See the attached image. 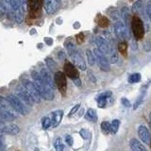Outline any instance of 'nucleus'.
Wrapping results in <instances>:
<instances>
[{
	"label": "nucleus",
	"instance_id": "nucleus-30",
	"mask_svg": "<svg viewBox=\"0 0 151 151\" xmlns=\"http://www.w3.org/2000/svg\"><path fill=\"white\" fill-rule=\"evenodd\" d=\"M141 80V74L139 73H134L129 76V83H137Z\"/></svg>",
	"mask_w": 151,
	"mask_h": 151
},
{
	"label": "nucleus",
	"instance_id": "nucleus-36",
	"mask_svg": "<svg viewBox=\"0 0 151 151\" xmlns=\"http://www.w3.org/2000/svg\"><path fill=\"white\" fill-rule=\"evenodd\" d=\"M20 5V0H9V6H11L12 11H16Z\"/></svg>",
	"mask_w": 151,
	"mask_h": 151
},
{
	"label": "nucleus",
	"instance_id": "nucleus-49",
	"mask_svg": "<svg viewBox=\"0 0 151 151\" xmlns=\"http://www.w3.org/2000/svg\"><path fill=\"white\" fill-rule=\"evenodd\" d=\"M149 119H150V122H151V112L149 113Z\"/></svg>",
	"mask_w": 151,
	"mask_h": 151
},
{
	"label": "nucleus",
	"instance_id": "nucleus-43",
	"mask_svg": "<svg viewBox=\"0 0 151 151\" xmlns=\"http://www.w3.org/2000/svg\"><path fill=\"white\" fill-rule=\"evenodd\" d=\"M121 102H122V104L124 105L125 107H129L130 106V102H129V99H127V98H122L121 99Z\"/></svg>",
	"mask_w": 151,
	"mask_h": 151
},
{
	"label": "nucleus",
	"instance_id": "nucleus-32",
	"mask_svg": "<svg viewBox=\"0 0 151 151\" xmlns=\"http://www.w3.org/2000/svg\"><path fill=\"white\" fill-rule=\"evenodd\" d=\"M101 129L103 132H105L106 134H108L109 132H111V124L108 121H104L101 123Z\"/></svg>",
	"mask_w": 151,
	"mask_h": 151
},
{
	"label": "nucleus",
	"instance_id": "nucleus-27",
	"mask_svg": "<svg viewBox=\"0 0 151 151\" xmlns=\"http://www.w3.org/2000/svg\"><path fill=\"white\" fill-rule=\"evenodd\" d=\"M118 50L123 56H127V44L126 42H121L118 45Z\"/></svg>",
	"mask_w": 151,
	"mask_h": 151
},
{
	"label": "nucleus",
	"instance_id": "nucleus-22",
	"mask_svg": "<svg viewBox=\"0 0 151 151\" xmlns=\"http://www.w3.org/2000/svg\"><path fill=\"white\" fill-rule=\"evenodd\" d=\"M27 2H28V6H29L30 12H35L40 9L42 4V0H27Z\"/></svg>",
	"mask_w": 151,
	"mask_h": 151
},
{
	"label": "nucleus",
	"instance_id": "nucleus-45",
	"mask_svg": "<svg viewBox=\"0 0 151 151\" xmlns=\"http://www.w3.org/2000/svg\"><path fill=\"white\" fill-rule=\"evenodd\" d=\"M65 141H66V143L68 144V145H73V139H72V137H71L70 135H67L65 137Z\"/></svg>",
	"mask_w": 151,
	"mask_h": 151
},
{
	"label": "nucleus",
	"instance_id": "nucleus-19",
	"mask_svg": "<svg viewBox=\"0 0 151 151\" xmlns=\"http://www.w3.org/2000/svg\"><path fill=\"white\" fill-rule=\"evenodd\" d=\"M16 119L15 114L8 111H5L0 110V123H5V122H12Z\"/></svg>",
	"mask_w": 151,
	"mask_h": 151
},
{
	"label": "nucleus",
	"instance_id": "nucleus-38",
	"mask_svg": "<svg viewBox=\"0 0 151 151\" xmlns=\"http://www.w3.org/2000/svg\"><path fill=\"white\" fill-rule=\"evenodd\" d=\"M143 99H144V94H141V96L138 97V99H137V100H136L135 104H134V106H133V110H136V109L141 105V103L143 102Z\"/></svg>",
	"mask_w": 151,
	"mask_h": 151
},
{
	"label": "nucleus",
	"instance_id": "nucleus-9",
	"mask_svg": "<svg viewBox=\"0 0 151 151\" xmlns=\"http://www.w3.org/2000/svg\"><path fill=\"white\" fill-rule=\"evenodd\" d=\"M96 44L98 47V50L103 53L105 56H108L110 54V52L111 51V49L113 47L111 45L110 42H108L107 40H105L102 37H97L96 39Z\"/></svg>",
	"mask_w": 151,
	"mask_h": 151
},
{
	"label": "nucleus",
	"instance_id": "nucleus-31",
	"mask_svg": "<svg viewBox=\"0 0 151 151\" xmlns=\"http://www.w3.org/2000/svg\"><path fill=\"white\" fill-rule=\"evenodd\" d=\"M54 147L56 149V151H63L64 150V145L61 142L60 138L56 139V141L54 142Z\"/></svg>",
	"mask_w": 151,
	"mask_h": 151
},
{
	"label": "nucleus",
	"instance_id": "nucleus-17",
	"mask_svg": "<svg viewBox=\"0 0 151 151\" xmlns=\"http://www.w3.org/2000/svg\"><path fill=\"white\" fill-rule=\"evenodd\" d=\"M63 111L61 110L56 111L52 113L50 116L52 120V127H56L59 126L61 119H63Z\"/></svg>",
	"mask_w": 151,
	"mask_h": 151
},
{
	"label": "nucleus",
	"instance_id": "nucleus-41",
	"mask_svg": "<svg viewBox=\"0 0 151 151\" xmlns=\"http://www.w3.org/2000/svg\"><path fill=\"white\" fill-rule=\"evenodd\" d=\"M144 50L146 52H149L151 50V42H145L144 44Z\"/></svg>",
	"mask_w": 151,
	"mask_h": 151
},
{
	"label": "nucleus",
	"instance_id": "nucleus-14",
	"mask_svg": "<svg viewBox=\"0 0 151 151\" xmlns=\"http://www.w3.org/2000/svg\"><path fill=\"white\" fill-rule=\"evenodd\" d=\"M15 12V20L18 24H21L24 20V14H25L26 12V2L25 0L23 1H20V5H19L18 9Z\"/></svg>",
	"mask_w": 151,
	"mask_h": 151
},
{
	"label": "nucleus",
	"instance_id": "nucleus-5",
	"mask_svg": "<svg viewBox=\"0 0 151 151\" xmlns=\"http://www.w3.org/2000/svg\"><path fill=\"white\" fill-rule=\"evenodd\" d=\"M114 33L120 40H127L129 38V31L127 25L123 21H118L114 25Z\"/></svg>",
	"mask_w": 151,
	"mask_h": 151
},
{
	"label": "nucleus",
	"instance_id": "nucleus-44",
	"mask_svg": "<svg viewBox=\"0 0 151 151\" xmlns=\"http://www.w3.org/2000/svg\"><path fill=\"white\" fill-rule=\"evenodd\" d=\"M45 42L47 45H53V39L52 38H49V37H45Z\"/></svg>",
	"mask_w": 151,
	"mask_h": 151
},
{
	"label": "nucleus",
	"instance_id": "nucleus-1",
	"mask_svg": "<svg viewBox=\"0 0 151 151\" xmlns=\"http://www.w3.org/2000/svg\"><path fill=\"white\" fill-rule=\"evenodd\" d=\"M31 77L33 79V84L35 85L37 91L39 92L40 96L42 98H44L45 100H52L54 98V93L48 85H47L42 78H41L40 73L36 72V71H32Z\"/></svg>",
	"mask_w": 151,
	"mask_h": 151
},
{
	"label": "nucleus",
	"instance_id": "nucleus-42",
	"mask_svg": "<svg viewBox=\"0 0 151 151\" xmlns=\"http://www.w3.org/2000/svg\"><path fill=\"white\" fill-rule=\"evenodd\" d=\"M79 107H80L79 104H78V105H76V106L72 109V110H71V111H70V113H69V117H70V116H72V115L74 114V113L77 112V111L79 109Z\"/></svg>",
	"mask_w": 151,
	"mask_h": 151
},
{
	"label": "nucleus",
	"instance_id": "nucleus-21",
	"mask_svg": "<svg viewBox=\"0 0 151 151\" xmlns=\"http://www.w3.org/2000/svg\"><path fill=\"white\" fill-rule=\"evenodd\" d=\"M129 145L132 151H147L144 146V145L136 139H131Z\"/></svg>",
	"mask_w": 151,
	"mask_h": 151
},
{
	"label": "nucleus",
	"instance_id": "nucleus-2",
	"mask_svg": "<svg viewBox=\"0 0 151 151\" xmlns=\"http://www.w3.org/2000/svg\"><path fill=\"white\" fill-rule=\"evenodd\" d=\"M23 89L25 90L27 94L31 99L33 103H40L42 100V97L40 96L39 92L37 91L35 85L33 82L29 81V80H24L23 81Z\"/></svg>",
	"mask_w": 151,
	"mask_h": 151
},
{
	"label": "nucleus",
	"instance_id": "nucleus-18",
	"mask_svg": "<svg viewBox=\"0 0 151 151\" xmlns=\"http://www.w3.org/2000/svg\"><path fill=\"white\" fill-rule=\"evenodd\" d=\"M0 110L8 111V112H11V113H13V111H15L13 110V108L12 107L11 103L9 102L8 99L4 98L2 96H0ZM13 114H14V113H13Z\"/></svg>",
	"mask_w": 151,
	"mask_h": 151
},
{
	"label": "nucleus",
	"instance_id": "nucleus-25",
	"mask_svg": "<svg viewBox=\"0 0 151 151\" xmlns=\"http://www.w3.org/2000/svg\"><path fill=\"white\" fill-rule=\"evenodd\" d=\"M50 127H52V120H51V117H44L42 120V129H49Z\"/></svg>",
	"mask_w": 151,
	"mask_h": 151
},
{
	"label": "nucleus",
	"instance_id": "nucleus-35",
	"mask_svg": "<svg viewBox=\"0 0 151 151\" xmlns=\"http://www.w3.org/2000/svg\"><path fill=\"white\" fill-rule=\"evenodd\" d=\"M97 23H98V25L102 27H108L109 25V20H108V18L105 17V16H101L100 18L97 20Z\"/></svg>",
	"mask_w": 151,
	"mask_h": 151
},
{
	"label": "nucleus",
	"instance_id": "nucleus-3",
	"mask_svg": "<svg viewBox=\"0 0 151 151\" xmlns=\"http://www.w3.org/2000/svg\"><path fill=\"white\" fill-rule=\"evenodd\" d=\"M131 28L134 37L137 40H142L145 36V27L143 21L138 16H133L131 19Z\"/></svg>",
	"mask_w": 151,
	"mask_h": 151
},
{
	"label": "nucleus",
	"instance_id": "nucleus-33",
	"mask_svg": "<svg viewBox=\"0 0 151 151\" xmlns=\"http://www.w3.org/2000/svg\"><path fill=\"white\" fill-rule=\"evenodd\" d=\"M129 8L127 7H124L122 9H121V16L123 17V19H124V23L127 25V17L129 16Z\"/></svg>",
	"mask_w": 151,
	"mask_h": 151
},
{
	"label": "nucleus",
	"instance_id": "nucleus-6",
	"mask_svg": "<svg viewBox=\"0 0 151 151\" xmlns=\"http://www.w3.org/2000/svg\"><path fill=\"white\" fill-rule=\"evenodd\" d=\"M7 99L9 100V102L11 103L12 107L13 108V110L15 111L19 112L20 114H23V115H26L27 113V107L20 101V99H19L16 96L9 94V96H8Z\"/></svg>",
	"mask_w": 151,
	"mask_h": 151
},
{
	"label": "nucleus",
	"instance_id": "nucleus-26",
	"mask_svg": "<svg viewBox=\"0 0 151 151\" xmlns=\"http://www.w3.org/2000/svg\"><path fill=\"white\" fill-rule=\"evenodd\" d=\"M142 9H143V1H142V0H137L133 4V6H132V12L135 13H138Z\"/></svg>",
	"mask_w": 151,
	"mask_h": 151
},
{
	"label": "nucleus",
	"instance_id": "nucleus-8",
	"mask_svg": "<svg viewBox=\"0 0 151 151\" xmlns=\"http://www.w3.org/2000/svg\"><path fill=\"white\" fill-rule=\"evenodd\" d=\"M60 0H45L44 6L46 13L49 15H53L60 9Z\"/></svg>",
	"mask_w": 151,
	"mask_h": 151
},
{
	"label": "nucleus",
	"instance_id": "nucleus-34",
	"mask_svg": "<svg viewBox=\"0 0 151 151\" xmlns=\"http://www.w3.org/2000/svg\"><path fill=\"white\" fill-rule=\"evenodd\" d=\"M119 125H120V122L119 120H113L111 124V131L112 133H116L118 129H119Z\"/></svg>",
	"mask_w": 151,
	"mask_h": 151
},
{
	"label": "nucleus",
	"instance_id": "nucleus-16",
	"mask_svg": "<svg viewBox=\"0 0 151 151\" xmlns=\"http://www.w3.org/2000/svg\"><path fill=\"white\" fill-rule=\"evenodd\" d=\"M111 96V92H105L103 93H100L99 96H97L96 100H97V106L99 108H104L106 107V104H107V100Z\"/></svg>",
	"mask_w": 151,
	"mask_h": 151
},
{
	"label": "nucleus",
	"instance_id": "nucleus-11",
	"mask_svg": "<svg viewBox=\"0 0 151 151\" xmlns=\"http://www.w3.org/2000/svg\"><path fill=\"white\" fill-rule=\"evenodd\" d=\"M40 76L42 78V80H44V81L48 85L52 90L55 89V81H54V79H53V78H52V76H51V74L48 70H47L46 68H42L41 72H40Z\"/></svg>",
	"mask_w": 151,
	"mask_h": 151
},
{
	"label": "nucleus",
	"instance_id": "nucleus-23",
	"mask_svg": "<svg viewBox=\"0 0 151 151\" xmlns=\"http://www.w3.org/2000/svg\"><path fill=\"white\" fill-rule=\"evenodd\" d=\"M85 118H86V120H88V121L96 122L97 121V115H96V111H94L93 109H89L86 112V114H85Z\"/></svg>",
	"mask_w": 151,
	"mask_h": 151
},
{
	"label": "nucleus",
	"instance_id": "nucleus-7",
	"mask_svg": "<svg viewBox=\"0 0 151 151\" xmlns=\"http://www.w3.org/2000/svg\"><path fill=\"white\" fill-rule=\"evenodd\" d=\"M54 80H55V83L57 85V87L60 90V92L65 94L66 93V85H67V81H66V78H65V74L60 72H56L55 73V77H54Z\"/></svg>",
	"mask_w": 151,
	"mask_h": 151
},
{
	"label": "nucleus",
	"instance_id": "nucleus-39",
	"mask_svg": "<svg viewBox=\"0 0 151 151\" xmlns=\"http://www.w3.org/2000/svg\"><path fill=\"white\" fill-rule=\"evenodd\" d=\"M146 13H147V16L150 20V24H151V1H149L146 5Z\"/></svg>",
	"mask_w": 151,
	"mask_h": 151
},
{
	"label": "nucleus",
	"instance_id": "nucleus-50",
	"mask_svg": "<svg viewBox=\"0 0 151 151\" xmlns=\"http://www.w3.org/2000/svg\"><path fill=\"white\" fill-rule=\"evenodd\" d=\"M150 147H151V143H150Z\"/></svg>",
	"mask_w": 151,
	"mask_h": 151
},
{
	"label": "nucleus",
	"instance_id": "nucleus-20",
	"mask_svg": "<svg viewBox=\"0 0 151 151\" xmlns=\"http://www.w3.org/2000/svg\"><path fill=\"white\" fill-rule=\"evenodd\" d=\"M19 131H20V129L17 125H5L3 127V133L16 135L17 133H19Z\"/></svg>",
	"mask_w": 151,
	"mask_h": 151
},
{
	"label": "nucleus",
	"instance_id": "nucleus-40",
	"mask_svg": "<svg viewBox=\"0 0 151 151\" xmlns=\"http://www.w3.org/2000/svg\"><path fill=\"white\" fill-rule=\"evenodd\" d=\"M79 134L83 139H88V137H89V132L86 129H81L79 131Z\"/></svg>",
	"mask_w": 151,
	"mask_h": 151
},
{
	"label": "nucleus",
	"instance_id": "nucleus-12",
	"mask_svg": "<svg viewBox=\"0 0 151 151\" xmlns=\"http://www.w3.org/2000/svg\"><path fill=\"white\" fill-rule=\"evenodd\" d=\"M70 57H71V59L73 60L74 65H76L80 70H86V63H85V60H83L81 55L78 53V51L75 52V53L73 55H71Z\"/></svg>",
	"mask_w": 151,
	"mask_h": 151
},
{
	"label": "nucleus",
	"instance_id": "nucleus-48",
	"mask_svg": "<svg viewBox=\"0 0 151 151\" xmlns=\"http://www.w3.org/2000/svg\"><path fill=\"white\" fill-rule=\"evenodd\" d=\"M5 149V146H4V144L2 143L1 141H0V151H4Z\"/></svg>",
	"mask_w": 151,
	"mask_h": 151
},
{
	"label": "nucleus",
	"instance_id": "nucleus-24",
	"mask_svg": "<svg viewBox=\"0 0 151 151\" xmlns=\"http://www.w3.org/2000/svg\"><path fill=\"white\" fill-rule=\"evenodd\" d=\"M107 59L109 60V63H116L118 61V53L114 47L111 49L110 54L107 56Z\"/></svg>",
	"mask_w": 151,
	"mask_h": 151
},
{
	"label": "nucleus",
	"instance_id": "nucleus-37",
	"mask_svg": "<svg viewBox=\"0 0 151 151\" xmlns=\"http://www.w3.org/2000/svg\"><path fill=\"white\" fill-rule=\"evenodd\" d=\"M45 61H46V64L48 65V67L50 68V70H55L56 69L57 64H56V63L51 58H47L45 60Z\"/></svg>",
	"mask_w": 151,
	"mask_h": 151
},
{
	"label": "nucleus",
	"instance_id": "nucleus-13",
	"mask_svg": "<svg viewBox=\"0 0 151 151\" xmlns=\"http://www.w3.org/2000/svg\"><path fill=\"white\" fill-rule=\"evenodd\" d=\"M138 135L140 137V139L144 142L145 144H149L150 143V133L149 130L147 129V127L144 125H141L138 127Z\"/></svg>",
	"mask_w": 151,
	"mask_h": 151
},
{
	"label": "nucleus",
	"instance_id": "nucleus-15",
	"mask_svg": "<svg viewBox=\"0 0 151 151\" xmlns=\"http://www.w3.org/2000/svg\"><path fill=\"white\" fill-rule=\"evenodd\" d=\"M17 97L20 99V101L25 105L26 107H31L32 106V101L31 99L28 97V96L27 94V93L25 92V90L23 89V87L19 90V91L17 92Z\"/></svg>",
	"mask_w": 151,
	"mask_h": 151
},
{
	"label": "nucleus",
	"instance_id": "nucleus-46",
	"mask_svg": "<svg viewBox=\"0 0 151 151\" xmlns=\"http://www.w3.org/2000/svg\"><path fill=\"white\" fill-rule=\"evenodd\" d=\"M132 45H133V47H132V49H133L134 51L138 49V45H137V42L135 41H133V42H132Z\"/></svg>",
	"mask_w": 151,
	"mask_h": 151
},
{
	"label": "nucleus",
	"instance_id": "nucleus-4",
	"mask_svg": "<svg viewBox=\"0 0 151 151\" xmlns=\"http://www.w3.org/2000/svg\"><path fill=\"white\" fill-rule=\"evenodd\" d=\"M93 53L94 55V58H96L98 67L100 68L102 71H104V72H109V71L111 70V65H110V63H109V60L107 59V57L103 53H101V52L99 51L97 48L94 49L93 51Z\"/></svg>",
	"mask_w": 151,
	"mask_h": 151
},
{
	"label": "nucleus",
	"instance_id": "nucleus-47",
	"mask_svg": "<svg viewBox=\"0 0 151 151\" xmlns=\"http://www.w3.org/2000/svg\"><path fill=\"white\" fill-rule=\"evenodd\" d=\"M74 82L77 84V86H80L81 85V82H80V80L79 78H77V79H74Z\"/></svg>",
	"mask_w": 151,
	"mask_h": 151
},
{
	"label": "nucleus",
	"instance_id": "nucleus-28",
	"mask_svg": "<svg viewBox=\"0 0 151 151\" xmlns=\"http://www.w3.org/2000/svg\"><path fill=\"white\" fill-rule=\"evenodd\" d=\"M86 56H87V60H88V63L93 66L96 63V58H94V55L93 53V51H91L90 49H88L86 51Z\"/></svg>",
	"mask_w": 151,
	"mask_h": 151
},
{
	"label": "nucleus",
	"instance_id": "nucleus-10",
	"mask_svg": "<svg viewBox=\"0 0 151 151\" xmlns=\"http://www.w3.org/2000/svg\"><path fill=\"white\" fill-rule=\"evenodd\" d=\"M64 72L66 74V76H68L70 78L74 79H77L79 78V74H78V71L76 68V66L74 64H72L71 63H66L64 64Z\"/></svg>",
	"mask_w": 151,
	"mask_h": 151
},
{
	"label": "nucleus",
	"instance_id": "nucleus-29",
	"mask_svg": "<svg viewBox=\"0 0 151 151\" xmlns=\"http://www.w3.org/2000/svg\"><path fill=\"white\" fill-rule=\"evenodd\" d=\"M66 50H67V53L69 56L71 55H73L75 52H77V48H76V45L73 44V42H68L67 44H66Z\"/></svg>",
	"mask_w": 151,
	"mask_h": 151
}]
</instances>
